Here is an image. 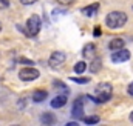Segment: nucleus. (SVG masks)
Masks as SVG:
<instances>
[{"mask_svg": "<svg viewBox=\"0 0 133 126\" xmlns=\"http://www.w3.org/2000/svg\"><path fill=\"white\" fill-rule=\"evenodd\" d=\"M95 94H96V97H93V95H85V97H87L88 100L95 101V103H107V101L111 98L113 86H111L110 83H107V82H102V83H99V85L96 86Z\"/></svg>", "mask_w": 133, "mask_h": 126, "instance_id": "1", "label": "nucleus"}, {"mask_svg": "<svg viewBox=\"0 0 133 126\" xmlns=\"http://www.w3.org/2000/svg\"><path fill=\"white\" fill-rule=\"evenodd\" d=\"M127 20H129V17H127L125 12H122V11H111L105 17V25L110 29H121L127 23Z\"/></svg>", "mask_w": 133, "mask_h": 126, "instance_id": "2", "label": "nucleus"}, {"mask_svg": "<svg viewBox=\"0 0 133 126\" xmlns=\"http://www.w3.org/2000/svg\"><path fill=\"white\" fill-rule=\"evenodd\" d=\"M40 28H42V19H40V15L33 14V15H30L28 20H26L25 34H26L28 37H36V35L40 32Z\"/></svg>", "mask_w": 133, "mask_h": 126, "instance_id": "3", "label": "nucleus"}, {"mask_svg": "<svg viewBox=\"0 0 133 126\" xmlns=\"http://www.w3.org/2000/svg\"><path fill=\"white\" fill-rule=\"evenodd\" d=\"M39 77H40V72L33 66H26V68H22L19 71V78L22 82H33V80L39 78Z\"/></svg>", "mask_w": 133, "mask_h": 126, "instance_id": "4", "label": "nucleus"}, {"mask_svg": "<svg viewBox=\"0 0 133 126\" xmlns=\"http://www.w3.org/2000/svg\"><path fill=\"white\" fill-rule=\"evenodd\" d=\"M66 60V54L64 51H54L51 56H50V59H48V65L51 66V68H54V69H57V68H61Z\"/></svg>", "mask_w": 133, "mask_h": 126, "instance_id": "5", "label": "nucleus"}, {"mask_svg": "<svg viewBox=\"0 0 133 126\" xmlns=\"http://www.w3.org/2000/svg\"><path fill=\"white\" fill-rule=\"evenodd\" d=\"M71 117L76 119V120H82V117H84V97H77V98L73 101V106H71Z\"/></svg>", "mask_w": 133, "mask_h": 126, "instance_id": "6", "label": "nucleus"}, {"mask_svg": "<svg viewBox=\"0 0 133 126\" xmlns=\"http://www.w3.org/2000/svg\"><path fill=\"white\" fill-rule=\"evenodd\" d=\"M130 51L129 49H125V48H122V49H118V51H113V54H111V62L115 63H124L127 62V60H130Z\"/></svg>", "mask_w": 133, "mask_h": 126, "instance_id": "7", "label": "nucleus"}, {"mask_svg": "<svg viewBox=\"0 0 133 126\" xmlns=\"http://www.w3.org/2000/svg\"><path fill=\"white\" fill-rule=\"evenodd\" d=\"M66 101H68L66 94H59L51 100L50 105H51V108H54V109H61V108H64V106L66 105Z\"/></svg>", "mask_w": 133, "mask_h": 126, "instance_id": "8", "label": "nucleus"}, {"mask_svg": "<svg viewBox=\"0 0 133 126\" xmlns=\"http://www.w3.org/2000/svg\"><path fill=\"white\" fill-rule=\"evenodd\" d=\"M82 56L84 59H88V60H93L96 57V46L95 43H87L82 49Z\"/></svg>", "mask_w": 133, "mask_h": 126, "instance_id": "9", "label": "nucleus"}, {"mask_svg": "<svg viewBox=\"0 0 133 126\" xmlns=\"http://www.w3.org/2000/svg\"><path fill=\"white\" fill-rule=\"evenodd\" d=\"M40 122H42V125H45V126H54L56 122H57V119H56V115L53 112H43L40 115Z\"/></svg>", "mask_w": 133, "mask_h": 126, "instance_id": "10", "label": "nucleus"}, {"mask_svg": "<svg viewBox=\"0 0 133 126\" xmlns=\"http://www.w3.org/2000/svg\"><path fill=\"white\" fill-rule=\"evenodd\" d=\"M124 46H125V40L124 38H119V37L111 38L110 43H108V49L110 51H118V49H122Z\"/></svg>", "mask_w": 133, "mask_h": 126, "instance_id": "11", "label": "nucleus"}, {"mask_svg": "<svg viewBox=\"0 0 133 126\" xmlns=\"http://www.w3.org/2000/svg\"><path fill=\"white\" fill-rule=\"evenodd\" d=\"M98 9H99V3H91V5L82 8V14L87 15V17H93L98 12Z\"/></svg>", "mask_w": 133, "mask_h": 126, "instance_id": "12", "label": "nucleus"}, {"mask_svg": "<svg viewBox=\"0 0 133 126\" xmlns=\"http://www.w3.org/2000/svg\"><path fill=\"white\" fill-rule=\"evenodd\" d=\"M46 97H48V92L45 89H37V91H34V94H33V100L36 103H42V101L46 100Z\"/></svg>", "mask_w": 133, "mask_h": 126, "instance_id": "13", "label": "nucleus"}, {"mask_svg": "<svg viewBox=\"0 0 133 126\" xmlns=\"http://www.w3.org/2000/svg\"><path fill=\"white\" fill-rule=\"evenodd\" d=\"M82 122L85 123L87 126H93V125H98L101 122V119H99V115H88V117H82Z\"/></svg>", "mask_w": 133, "mask_h": 126, "instance_id": "14", "label": "nucleus"}, {"mask_svg": "<svg viewBox=\"0 0 133 126\" xmlns=\"http://www.w3.org/2000/svg\"><path fill=\"white\" fill-rule=\"evenodd\" d=\"M101 68H102V62H101L99 57H95L93 60H91V65H90V71L91 72H98Z\"/></svg>", "mask_w": 133, "mask_h": 126, "instance_id": "15", "label": "nucleus"}, {"mask_svg": "<svg viewBox=\"0 0 133 126\" xmlns=\"http://www.w3.org/2000/svg\"><path fill=\"white\" fill-rule=\"evenodd\" d=\"M87 68H88L87 63L84 62V60H81V62H77L76 65H74V72H76V74H84Z\"/></svg>", "mask_w": 133, "mask_h": 126, "instance_id": "16", "label": "nucleus"}, {"mask_svg": "<svg viewBox=\"0 0 133 126\" xmlns=\"http://www.w3.org/2000/svg\"><path fill=\"white\" fill-rule=\"evenodd\" d=\"M70 80L74 82V83H81V85L90 83V77H70Z\"/></svg>", "mask_w": 133, "mask_h": 126, "instance_id": "17", "label": "nucleus"}, {"mask_svg": "<svg viewBox=\"0 0 133 126\" xmlns=\"http://www.w3.org/2000/svg\"><path fill=\"white\" fill-rule=\"evenodd\" d=\"M54 88H56V89H64L65 94H68V88H66L62 82H57V80H56V82H54Z\"/></svg>", "mask_w": 133, "mask_h": 126, "instance_id": "18", "label": "nucleus"}, {"mask_svg": "<svg viewBox=\"0 0 133 126\" xmlns=\"http://www.w3.org/2000/svg\"><path fill=\"white\" fill-rule=\"evenodd\" d=\"M20 63H22V65H28V66H33L34 65L33 60H30V59H23V57L20 59Z\"/></svg>", "mask_w": 133, "mask_h": 126, "instance_id": "19", "label": "nucleus"}, {"mask_svg": "<svg viewBox=\"0 0 133 126\" xmlns=\"http://www.w3.org/2000/svg\"><path fill=\"white\" fill-rule=\"evenodd\" d=\"M57 3H61V5H64V6H68V5H71L74 0H56Z\"/></svg>", "mask_w": 133, "mask_h": 126, "instance_id": "20", "label": "nucleus"}, {"mask_svg": "<svg viewBox=\"0 0 133 126\" xmlns=\"http://www.w3.org/2000/svg\"><path fill=\"white\" fill-rule=\"evenodd\" d=\"M101 34H102L101 28H99V26H96V28L93 29V35H95V37H101Z\"/></svg>", "mask_w": 133, "mask_h": 126, "instance_id": "21", "label": "nucleus"}, {"mask_svg": "<svg viewBox=\"0 0 133 126\" xmlns=\"http://www.w3.org/2000/svg\"><path fill=\"white\" fill-rule=\"evenodd\" d=\"M36 2H37V0H20V3H22V5H26V6H28V5H33Z\"/></svg>", "mask_w": 133, "mask_h": 126, "instance_id": "22", "label": "nucleus"}, {"mask_svg": "<svg viewBox=\"0 0 133 126\" xmlns=\"http://www.w3.org/2000/svg\"><path fill=\"white\" fill-rule=\"evenodd\" d=\"M127 92H129V95H132V97H133V82L129 85V88H127Z\"/></svg>", "mask_w": 133, "mask_h": 126, "instance_id": "23", "label": "nucleus"}, {"mask_svg": "<svg viewBox=\"0 0 133 126\" xmlns=\"http://www.w3.org/2000/svg\"><path fill=\"white\" fill-rule=\"evenodd\" d=\"M0 5L6 8V6H9V2H8V0H0Z\"/></svg>", "mask_w": 133, "mask_h": 126, "instance_id": "24", "label": "nucleus"}, {"mask_svg": "<svg viewBox=\"0 0 133 126\" xmlns=\"http://www.w3.org/2000/svg\"><path fill=\"white\" fill-rule=\"evenodd\" d=\"M65 126H79V123H77V122H68Z\"/></svg>", "mask_w": 133, "mask_h": 126, "instance_id": "25", "label": "nucleus"}, {"mask_svg": "<svg viewBox=\"0 0 133 126\" xmlns=\"http://www.w3.org/2000/svg\"><path fill=\"white\" fill-rule=\"evenodd\" d=\"M129 117H130V122H133V111L130 112V115H129Z\"/></svg>", "mask_w": 133, "mask_h": 126, "instance_id": "26", "label": "nucleus"}, {"mask_svg": "<svg viewBox=\"0 0 133 126\" xmlns=\"http://www.w3.org/2000/svg\"><path fill=\"white\" fill-rule=\"evenodd\" d=\"M0 31H2V23H0Z\"/></svg>", "mask_w": 133, "mask_h": 126, "instance_id": "27", "label": "nucleus"}, {"mask_svg": "<svg viewBox=\"0 0 133 126\" xmlns=\"http://www.w3.org/2000/svg\"><path fill=\"white\" fill-rule=\"evenodd\" d=\"M12 126H17V125H12Z\"/></svg>", "mask_w": 133, "mask_h": 126, "instance_id": "28", "label": "nucleus"}]
</instances>
